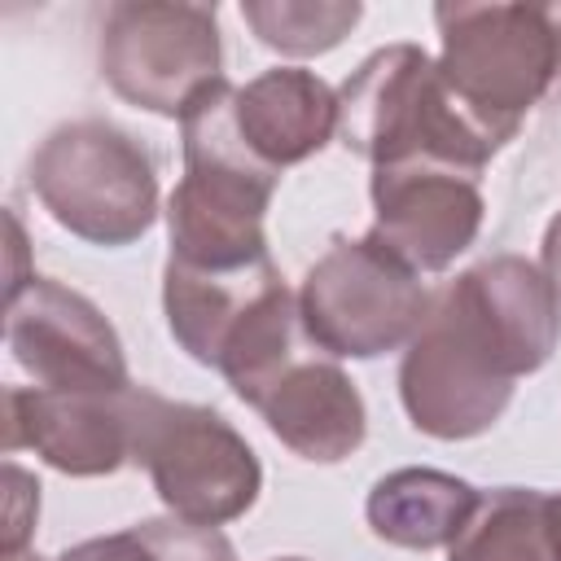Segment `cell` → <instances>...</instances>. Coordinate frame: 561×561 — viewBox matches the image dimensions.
Segmentation results:
<instances>
[{"mask_svg": "<svg viewBox=\"0 0 561 561\" xmlns=\"http://www.w3.org/2000/svg\"><path fill=\"white\" fill-rule=\"evenodd\" d=\"M526 373H539L535 359L500 324L469 272H460L434 294L425 324L403 346L399 399L412 430L465 443L504 416L513 386Z\"/></svg>", "mask_w": 561, "mask_h": 561, "instance_id": "obj_1", "label": "cell"}, {"mask_svg": "<svg viewBox=\"0 0 561 561\" xmlns=\"http://www.w3.org/2000/svg\"><path fill=\"white\" fill-rule=\"evenodd\" d=\"M337 140L373 167L430 162L473 180L504 149L456 105L421 44H386L351 70L337 88Z\"/></svg>", "mask_w": 561, "mask_h": 561, "instance_id": "obj_2", "label": "cell"}, {"mask_svg": "<svg viewBox=\"0 0 561 561\" xmlns=\"http://www.w3.org/2000/svg\"><path fill=\"white\" fill-rule=\"evenodd\" d=\"M438 75L456 105L500 145L561 79L552 4H438Z\"/></svg>", "mask_w": 561, "mask_h": 561, "instance_id": "obj_3", "label": "cell"}, {"mask_svg": "<svg viewBox=\"0 0 561 561\" xmlns=\"http://www.w3.org/2000/svg\"><path fill=\"white\" fill-rule=\"evenodd\" d=\"M39 206L88 245H131L158 219L153 153L105 118H70L31 153Z\"/></svg>", "mask_w": 561, "mask_h": 561, "instance_id": "obj_4", "label": "cell"}, {"mask_svg": "<svg viewBox=\"0 0 561 561\" xmlns=\"http://www.w3.org/2000/svg\"><path fill=\"white\" fill-rule=\"evenodd\" d=\"M430 302L434 294L421 276L368 237H333L298 289L302 329L311 346L333 359H377L408 346L425 324Z\"/></svg>", "mask_w": 561, "mask_h": 561, "instance_id": "obj_5", "label": "cell"}, {"mask_svg": "<svg viewBox=\"0 0 561 561\" xmlns=\"http://www.w3.org/2000/svg\"><path fill=\"white\" fill-rule=\"evenodd\" d=\"M101 75L136 110L180 118L202 88L224 79L215 4L118 0L101 18Z\"/></svg>", "mask_w": 561, "mask_h": 561, "instance_id": "obj_6", "label": "cell"}, {"mask_svg": "<svg viewBox=\"0 0 561 561\" xmlns=\"http://www.w3.org/2000/svg\"><path fill=\"white\" fill-rule=\"evenodd\" d=\"M136 465L149 469L167 513L197 526L237 522L263 491V465L254 447L215 408L175 403L158 390L149 394Z\"/></svg>", "mask_w": 561, "mask_h": 561, "instance_id": "obj_7", "label": "cell"}, {"mask_svg": "<svg viewBox=\"0 0 561 561\" xmlns=\"http://www.w3.org/2000/svg\"><path fill=\"white\" fill-rule=\"evenodd\" d=\"M145 386H105V390H44L9 386L4 390V451L31 447L48 469L70 478H105L123 465H136L140 425L149 412Z\"/></svg>", "mask_w": 561, "mask_h": 561, "instance_id": "obj_8", "label": "cell"}, {"mask_svg": "<svg viewBox=\"0 0 561 561\" xmlns=\"http://www.w3.org/2000/svg\"><path fill=\"white\" fill-rule=\"evenodd\" d=\"M4 342L44 390H105L131 381L123 342L101 307L39 272L4 298Z\"/></svg>", "mask_w": 561, "mask_h": 561, "instance_id": "obj_9", "label": "cell"}, {"mask_svg": "<svg viewBox=\"0 0 561 561\" xmlns=\"http://www.w3.org/2000/svg\"><path fill=\"white\" fill-rule=\"evenodd\" d=\"M373 197V228L368 241H377L390 259L425 272H447L482 228V188L473 175H460L451 167H373L368 180Z\"/></svg>", "mask_w": 561, "mask_h": 561, "instance_id": "obj_10", "label": "cell"}, {"mask_svg": "<svg viewBox=\"0 0 561 561\" xmlns=\"http://www.w3.org/2000/svg\"><path fill=\"white\" fill-rule=\"evenodd\" d=\"M254 412L294 456L311 465L346 460L368 434V408L359 386L320 346H307L294 364H285L280 377L259 394Z\"/></svg>", "mask_w": 561, "mask_h": 561, "instance_id": "obj_11", "label": "cell"}, {"mask_svg": "<svg viewBox=\"0 0 561 561\" xmlns=\"http://www.w3.org/2000/svg\"><path fill=\"white\" fill-rule=\"evenodd\" d=\"M285 276L267 259L245 267H188L167 259L162 267V311L180 351L206 368H219L228 342L250 320V311L280 289Z\"/></svg>", "mask_w": 561, "mask_h": 561, "instance_id": "obj_12", "label": "cell"}, {"mask_svg": "<svg viewBox=\"0 0 561 561\" xmlns=\"http://www.w3.org/2000/svg\"><path fill=\"white\" fill-rule=\"evenodd\" d=\"M237 131L263 167L285 171L337 136V92L302 66L263 70L237 88Z\"/></svg>", "mask_w": 561, "mask_h": 561, "instance_id": "obj_13", "label": "cell"}, {"mask_svg": "<svg viewBox=\"0 0 561 561\" xmlns=\"http://www.w3.org/2000/svg\"><path fill=\"white\" fill-rule=\"evenodd\" d=\"M478 486L443 469H394L373 482L364 500L368 530L394 548H451L478 508Z\"/></svg>", "mask_w": 561, "mask_h": 561, "instance_id": "obj_14", "label": "cell"}, {"mask_svg": "<svg viewBox=\"0 0 561 561\" xmlns=\"http://www.w3.org/2000/svg\"><path fill=\"white\" fill-rule=\"evenodd\" d=\"M447 561H552L548 495L535 486L482 491L469 526L447 548Z\"/></svg>", "mask_w": 561, "mask_h": 561, "instance_id": "obj_15", "label": "cell"}, {"mask_svg": "<svg viewBox=\"0 0 561 561\" xmlns=\"http://www.w3.org/2000/svg\"><path fill=\"white\" fill-rule=\"evenodd\" d=\"M57 561H237V548L219 526H197L184 517H149L140 526L83 539Z\"/></svg>", "mask_w": 561, "mask_h": 561, "instance_id": "obj_16", "label": "cell"}, {"mask_svg": "<svg viewBox=\"0 0 561 561\" xmlns=\"http://www.w3.org/2000/svg\"><path fill=\"white\" fill-rule=\"evenodd\" d=\"M241 18L259 35V44L285 57H320L355 31V22L364 18V4L355 0H245Z\"/></svg>", "mask_w": 561, "mask_h": 561, "instance_id": "obj_17", "label": "cell"}, {"mask_svg": "<svg viewBox=\"0 0 561 561\" xmlns=\"http://www.w3.org/2000/svg\"><path fill=\"white\" fill-rule=\"evenodd\" d=\"M35 517H39V482L22 465L4 460V530H0V552H22L31 543Z\"/></svg>", "mask_w": 561, "mask_h": 561, "instance_id": "obj_18", "label": "cell"}, {"mask_svg": "<svg viewBox=\"0 0 561 561\" xmlns=\"http://www.w3.org/2000/svg\"><path fill=\"white\" fill-rule=\"evenodd\" d=\"M539 267H543V276H548V280L557 285V294H561V210L552 215V224H548V232H543Z\"/></svg>", "mask_w": 561, "mask_h": 561, "instance_id": "obj_19", "label": "cell"}, {"mask_svg": "<svg viewBox=\"0 0 561 561\" xmlns=\"http://www.w3.org/2000/svg\"><path fill=\"white\" fill-rule=\"evenodd\" d=\"M548 543H552V561H561V491L548 495Z\"/></svg>", "mask_w": 561, "mask_h": 561, "instance_id": "obj_20", "label": "cell"}, {"mask_svg": "<svg viewBox=\"0 0 561 561\" xmlns=\"http://www.w3.org/2000/svg\"><path fill=\"white\" fill-rule=\"evenodd\" d=\"M0 561H44V557L31 552V548H22V552H0Z\"/></svg>", "mask_w": 561, "mask_h": 561, "instance_id": "obj_21", "label": "cell"}, {"mask_svg": "<svg viewBox=\"0 0 561 561\" xmlns=\"http://www.w3.org/2000/svg\"><path fill=\"white\" fill-rule=\"evenodd\" d=\"M276 561H307V557H276Z\"/></svg>", "mask_w": 561, "mask_h": 561, "instance_id": "obj_22", "label": "cell"}, {"mask_svg": "<svg viewBox=\"0 0 561 561\" xmlns=\"http://www.w3.org/2000/svg\"><path fill=\"white\" fill-rule=\"evenodd\" d=\"M552 13H557V26H561V4H557V9H552Z\"/></svg>", "mask_w": 561, "mask_h": 561, "instance_id": "obj_23", "label": "cell"}]
</instances>
